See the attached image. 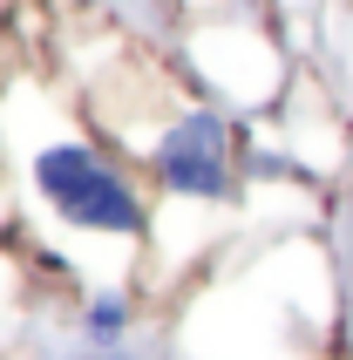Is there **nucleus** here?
Listing matches in <instances>:
<instances>
[{
	"mask_svg": "<svg viewBox=\"0 0 353 360\" xmlns=\"http://www.w3.org/2000/svg\"><path fill=\"white\" fill-rule=\"evenodd\" d=\"M163 177L170 191H191V198H224V129L211 116L176 122L163 143Z\"/></svg>",
	"mask_w": 353,
	"mask_h": 360,
	"instance_id": "nucleus-2",
	"label": "nucleus"
},
{
	"mask_svg": "<svg viewBox=\"0 0 353 360\" xmlns=\"http://www.w3.org/2000/svg\"><path fill=\"white\" fill-rule=\"evenodd\" d=\"M34 184H41V198L55 204L68 224H89V231H136V198H129V184H122L109 163H96L89 150H75V143L41 150Z\"/></svg>",
	"mask_w": 353,
	"mask_h": 360,
	"instance_id": "nucleus-1",
	"label": "nucleus"
},
{
	"mask_svg": "<svg viewBox=\"0 0 353 360\" xmlns=\"http://www.w3.org/2000/svg\"><path fill=\"white\" fill-rule=\"evenodd\" d=\"M89 326H96V333H116V326H122V306H116V300H102V306H96V320H89Z\"/></svg>",
	"mask_w": 353,
	"mask_h": 360,
	"instance_id": "nucleus-3",
	"label": "nucleus"
}]
</instances>
